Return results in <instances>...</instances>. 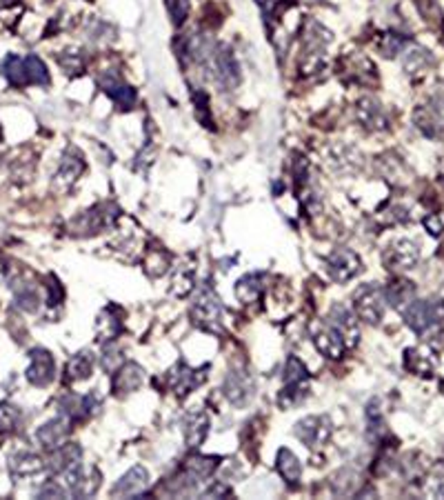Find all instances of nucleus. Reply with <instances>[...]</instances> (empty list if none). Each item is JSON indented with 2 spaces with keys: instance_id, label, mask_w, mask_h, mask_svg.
I'll return each mask as SVG.
<instances>
[{
  "instance_id": "f257e3e1",
  "label": "nucleus",
  "mask_w": 444,
  "mask_h": 500,
  "mask_svg": "<svg viewBox=\"0 0 444 500\" xmlns=\"http://www.w3.org/2000/svg\"><path fill=\"white\" fill-rule=\"evenodd\" d=\"M191 320L195 327L209 332V334H222V320H224V307L218 298V294L211 287H202L191 305Z\"/></svg>"
},
{
  "instance_id": "f03ea898",
  "label": "nucleus",
  "mask_w": 444,
  "mask_h": 500,
  "mask_svg": "<svg viewBox=\"0 0 444 500\" xmlns=\"http://www.w3.org/2000/svg\"><path fill=\"white\" fill-rule=\"evenodd\" d=\"M309 391H311L309 369L305 367V363H302L300 358L291 356L287 360V369H284V387L280 389L278 405L282 409H291L305 401Z\"/></svg>"
},
{
  "instance_id": "7ed1b4c3",
  "label": "nucleus",
  "mask_w": 444,
  "mask_h": 500,
  "mask_svg": "<svg viewBox=\"0 0 444 500\" xmlns=\"http://www.w3.org/2000/svg\"><path fill=\"white\" fill-rule=\"evenodd\" d=\"M402 316L416 334L426 336L444 325V300H413L402 309Z\"/></svg>"
},
{
  "instance_id": "20e7f679",
  "label": "nucleus",
  "mask_w": 444,
  "mask_h": 500,
  "mask_svg": "<svg viewBox=\"0 0 444 500\" xmlns=\"http://www.w3.org/2000/svg\"><path fill=\"white\" fill-rule=\"evenodd\" d=\"M353 303H355V314H358V318L369 325H378L386 314L384 289H380L376 283L362 287L358 294H355Z\"/></svg>"
},
{
  "instance_id": "39448f33",
  "label": "nucleus",
  "mask_w": 444,
  "mask_h": 500,
  "mask_svg": "<svg viewBox=\"0 0 444 500\" xmlns=\"http://www.w3.org/2000/svg\"><path fill=\"white\" fill-rule=\"evenodd\" d=\"M293 436L309 450H323L331 438V420L327 416H305L296 423Z\"/></svg>"
},
{
  "instance_id": "423d86ee",
  "label": "nucleus",
  "mask_w": 444,
  "mask_h": 500,
  "mask_svg": "<svg viewBox=\"0 0 444 500\" xmlns=\"http://www.w3.org/2000/svg\"><path fill=\"white\" fill-rule=\"evenodd\" d=\"M420 261V247L408 238L394 240L382 254V263L389 271H408L413 269Z\"/></svg>"
},
{
  "instance_id": "0eeeda50",
  "label": "nucleus",
  "mask_w": 444,
  "mask_h": 500,
  "mask_svg": "<svg viewBox=\"0 0 444 500\" xmlns=\"http://www.w3.org/2000/svg\"><path fill=\"white\" fill-rule=\"evenodd\" d=\"M222 393L234 407L249 405L256 393V383L251 374H247L244 369H231L222 383Z\"/></svg>"
},
{
  "instance_id": "6e6552de",
  "label": "nucleus",
  "mask_w": 444,
  "mask_h": 500,
  "mask_svg": "<svg viewBox=\"0 0 444 500\" xmlns=\"http://www.w3.org/2000/svg\"><path fill=\"white\" fill-rule=\"evenodd\" d=\"M360 269H362V263H360L358 254L347 249V247L333 249L327 258V273L335 283H347V281L355 278V276L360 273Z\"/></svg>"
},
{
  "instance_id": "1a4fd4ad",
  "label": "nucleus",
  "mask_w": 444,
  "mask_h": 500,
  "mask_svg": "<svg viewBox=\"0 0 444 500\" xmlns=\"http://www.w3.org/2000/svg\"><path fill=\"white\" fill-rule=\"evenodd\" d=\"M329 325L342 336L347 349H353L360 340V322L347 305H333L329 309Z\"/></svg>"
},
{
  "instance_id": "9d476101",
  "label": "nucleus",
  "mask_w": 444,
  "mask_h": 500,
  "mask_svg": "<svg viewBox=\"0 0 444 500\" xmlns=\"http://www.w3.org/2000/svg\"><path fill=\"white\" fill-rule=\"evenodd\" d=\"M213 72H216V80L220 87H224V92H234L238 87L240 65L229 47H218L213 51Z\"/></svg>"
},
{
  "instance_id": "9b49d317",
  "label": "nucleus",
  "mask_w": 444,
  "mask_h": 500,
  "mask_svg": "<svg viewBox=\"0 0 444 500\" xmlns=\"http://www.w3.org/2000/svg\"><path fill=\"white\" fill-rule=\"evenodd\" d=\"M27 381L36 387H47L53 376H56V363H53V356L43 349V347H36L29 354V365H27Z\"/></svg>"
},
{
  "instance_id": "f8f14e48",
  "label": "nucleus",
  "mask_w": 444,
  "mask_h": 500,
  "mask_svg": "<svg viewBox=\"0 0 444 500\" xmlns=\"http://www.w3.org/2000/svg\"><path fill=\"white\" fill-rule=\"evenodd\" d=\"M207 371L209 367H200V369H191L187 365H178L171 374H169V385L178 396H187L191 393L198 385H202L207 381Z\"/></svg>"
},
{
  "instance_id": "ddd939ff",
  "label": "nucleus",
  "mask_w": 444,
  "mask_h": 500,
  "mask_svg": "<svg viewBox=\"0 0 444 500\" xmlns=\"http://www.w3.org/2000/svg\"><path fill=\"white\" fill-rule=\"evenodd\" d=\"M149 472L142 467V464H136L131 467L127 474H124L112 489V496H118V498H127V496H138L142 494L147 487H149Z\"/></svg>"
},
{
  "instance_id": "4468645a",
  "label": "nucleus",
  "mask_w": 444,
  "mask_h": 500,
  "mask_svg": "<svg viewBox=\"0 0 444 500\" xmlns=\"http://www.w3.org/2000/svg\"><path fill=\"white\" fill-rule=\"evenodd\" d=\"M313 344H315V349L327 356V358H342L345 349H347V344L342 340V336L337 334L331 325H323V327H318V330L313 332Z\"/></svg>"
},
{
  "instance_id": "2eb2a0df",
  "label": "nucleus",
  "mask_w": 444,
  "mask_h": 500,
  "mask_svg": "<svg viewBox=\"0 0 444 500\" xmlns=\"http://www.w3.org/2000/svg\"><path fill=\"white\" fill-rule=\"evenodd\" d=\"M71 432V427H69V420L67 418H51L47 420L40 429H38V434H36V438L40 440V445L45 447V450H56V447H60L67 436Z\"/></svg>"
},
{
  "instance_id": "dca6fc26",
  "label": "nucleus",
  "mask_w": 444,
  "mask_h": 500,
  "mask_svg": "<svg viewBox=\"0 0 444 500\" xmlns=\"http://www.w3.org/2000/svg\"><path fill=\"white\" fill-rule=\"evenodd\" d=\"M209 416L205 411H191L185 418V442L189 450H198L209 436Z\"/></svg>"
},
{
  "instance_id": "f3484780",
  "label": "nucleus",
  "mask_w": 444,
  "mask_h": 500,
  "mask_svg": "<svg viewBox=\"0 0 444 500\" xmlns=\"http://www.w3.org/2000/svg\"><path fill=\"white\" fill-rule=\"evenodd\" d=\"M355 114H358V120L362 123V127L371 129V131H380L386 127V116L382 112V105L373 98H362L358 100V107H355Z\"/></svg>"
},
{
  "instance_id": "a211bd4d",
  "label": "nucleus",
  "mask_w": 444,
  "mask_h": 500,
  "mask_svg": "<svg viewBox=\"0 0 444 500\" xmlns=\"http://www.w3.org/2000/svg\"><path fill=\"white\" fill-rule=\"evenodd\" d=\"M142 381H145V371H142V367H138L134 363H124L114 374V393L127 396V393L136 391L142 385Z\"/></svg>"
},
{
  "instance_id": "6ab92c4d",
  "label": "nucleus",
  "mask_w": 444,
  "mask_h": 500,
  "mask_svg": "<svg viewBox=\"0 0 444 500\" xmlns=\"http://www.w3.org/2000/svg\"><path fill=\"white\" fill-rule=\"evenodd\" d=\"M82 169H85V163H82L80 153H74V151L67 153V156L63 158V163H60L58 174H56V187L63 189V192H67V189L80 178Z\"/></svg>"
},
{
  "instance_id": "aec40b11",
  "label": "nucleus",
  "mask_w": 444,
  "mask_h": 500,
  "mask_svg": "<svg viewBox=\"0 0 444 500\" xmlns=\"http://www.w3.org/2000/svg\"><path fill=\"white\" fill-rule=\"evenodd\" d=\"M404 363H406L408 371L420 374V376H431L433 369L438 367V358H433V352H429V349L413 347V349H406Z\"/></svg>"
},
{
  "instance_id": "412c9836",
  "label": "nucleus",
  "mask_w": 444,
  "mask_h": 500,
  "mask_svg": "<svg viewBox=\"0 0 444 500\" xmlns=\"http://www.w3.org/2000/svg\"><path fill=\"white\" fill-rule=\"evenodd\" d=\"M122 332V320L116 316V307H104L96 320V336L100 342H112Z\"/></svg>"
},
{
  "instance_id": "4be33fe9",
  "label": "nucleus",
  "mask_w": 444,
  "mask_h": 500,
  "mask_svg": "<svg viewBox=\"0 0 444 500\" xmlns=\"http://www.w3.org/2000/svg\"><path fill=\"white\" fill-rule=\"evenodd\" d=\"M384 298L389 305H394L398 307L400 312L406 307V305H411L416 300V287L413 283H408V281H394V283H389L384 287Z\"/></svg>"
},
{
  "instance_id": "5701e85b",
  "label": "nucleus",
  "mask_w": 444,
  "mask_h": 500,
  "mask_svg": "<svg viewBox=\"0 0 444 500\" xmlns=\"http://www.w3.org/2000/svg\"><path fill=\"white\" fill-rule=\"evenodd\" d=\"M276 469L282 476V480L289 482V485H298V482H300L302 464H300L298 456L293 452H289L287 447H282V450L278 452V456H276Z\"/></svg>"
},
{
  "instance_id": "b1692460",
  "label": "nucleus",
  "mask_w": 444,
  "mask_h": 500,
  "mask_svg": "<svg viewBox=\"0 0 444 500\" xmlns=\"http://www.w3.org/2000/svg\"><path fill=\"white\" fill-rule=\"evenodd\" d=\"M218 467V458L213 456H193L185 462V474H187V480L189 485L193 487L195 482H200L205 478H209L213 472Z\"/></svg>"
},
{
  "instance_id": "393cba45",
  "label": "nucleus",
  "mask_w": 444,
  "mask_h": 500,
  "mask_svg": "<svg viewBox=\"0 0 444 500\" xmlns=\"http://www.w3.org/2000/svg\"><path fill=\"white\" fill-rule=\"evenodd\" d=\"M262 276L258 273H247L236 283V296L244 305H254L262 298Z\"/></svg>"
},
{
  "instance_id": "a878e982",
  "label": "nucleus",
  "mask_w": 444,
  "mask_h": 500,
  "mask_svg": "<svg viewBox=\"0 0 444 500\" xmlns=\"http://www.w3.org/2000/svg\"><path fill=\"white\" fill-rule=\"evenodd\" d=\"M9 467L18 476H33V474H38V472L45 469V462H43L40 456H36L31 452H21V454L11 456Z\"/></svg>"
},
{
  "instance_id": "bb28decb",
  "label": "nucleus",
  "mask_w": 444,
  "mask_h": 500,
  "mask_svg": "<svg viewBox=\"0 0 444 500\" xmlns=\"http://www.w3.org/2000/svg\"><path fill=\"white\" fill-rule=\"evenodd\" d=\"M94 371V356L92 352H78L71 356L67 365V381H87Z\"/></svg>"
},
{
  "instance_id": "cd10ccee",
  "label": "nucleus",
  "mask_w": 444,
  "mask_h": 500,
  "mask_svg": "<svg viewBox=\"0 0 444 500\" xmlns=\"http://www.w3.org/2000/svg\"><path fill=\"white\" fill-rule=\"evenodd\" d=\"M351 156H355V151L351 147L345 145H335L327 151V165L337 171V174H347L355 167V161H351Z\"/></svg>"
},
{
  "instance_id": "c85d7f7f",
  "label": "nucleus",
  "mask_w": 444,
  "mask_h": 500,
  "mask_svg": "<svg viewBox=\"0 0 444 500\" xmlns=\"http://www.w3.org/2000/svg\"><path fill=\"white\" fill-rule=\"evenodd\" d=\"M102 87H104V92L109 94L112 98H114V102L116 105L120 107V109H131L134 107V102H136V92L129 87V85H122V82H118V80H112V82H107V80H102Z\"/></svg>"
},
{
  "instance_id": "c756f323",
  "label": "nucleus",
  "mask_w": 444,
  "mask_h": 500,
  "mask_svg": "<svg viewBox=\"0 0 444 500\" xmlns=\"http://www.w3.org/2000/svg\"><path fill=\"white\" fill-rule=\"evenodd\" d=\"M23 67H25V85H49L47 67L38 56L23 58Z\"/></svg>"
},
{
  "instance_id": "7c9ffc66",
  "label": "nucleus",
  "mask_w": 444,
  "mask_h": 500,
  "mask_svg": "<svg viewBox=\"0 0 444 500\" xmlns=\"http://www.w3.org/2000/svg\"><path fill=\"white\" fill-rule=\"evenodd\" d=\"M3 74H5V78L13 85V87H25V67H23V58L7 56L5 62H3Z\"/></svg>"
},
{
  "instance_id": "2f4dec72",
  "label": "nucleus",
  "mask_w": 444,
  "mask_h": 500,
  "mask_svg": "<svg viewBox=\"0 0 444 500\" xmlns=\"http://www.w3.org/2000/svg\"><path fill=\"white\" fill-rule=\"evenodd\" d=\"M193 267H189V271L185 267H180L173 273V281H171V291L175 296H187L189 291L193 289Z\"/></svg>"
},
{
  "instance_id": "473e14b6",
  "label": "nucleus",
  "mask_w": 444,
  "mask_h": 500,
  "mask_svg": "<svg viewBox=\"0 0 444 500\" xmlns=\"http://www.w3.org/2000/svg\"><path fill=\"white\" fill-rule=\"evenodd\" d=\"M169 271V256L163 249H151V254L147 256V273L153 276V278H160Z\"/></svg>"
},
{
  "instance_id": "72a5a7b5",
  "label": "nucleus",
  "mask_w": 444,
  "mask_h": 500,
  "mask_svg": "<svg viewBox=\"0 0 444 500\" xmlns=\"http://www.w3.org/2000/svg\"><path fill=\"white\" fill-rule=\"evenodd\" d=\"M58 62H60V67L65 69V72H67V74H71V76L82 74V69H85L82 51H78V49H69V51H65L63 56H58Z\"/></svg>"
},
{
  "instance_id": "f704fd0d",
  "label": "nucleus",
  "mask_w": 444,
  "mask_h": 500,
  "mask_svg": "<svg viewBox=\"0 0 444 500\" xmlns=\"http://www.w3.org/2000/svg\"><path fill=\"white\" fill-rule=\"evenodd\" d=\"M122 365H124V358H122V354H120L116 347H107V349L102 352V356H100V367H102V371H107V374L114 376Z\"/></svg>"
},
{
  "instance_id": "c9c22d12",
  "label": "nucleus",
  "mask_w": 444,
  "mask_h": 500,
  "mask_svg": "<svg viewBox=\"0 0 444 500\" xmlns=\"http://www.w3.org/2000/svg\"><path fill=\"white\" fill-rule=\"evenodd\" d=\"M18 418H21V411H18L16 405L0 403V432H11L18 425Z\"/></svg>"
},
{
  "instance_id": "e433bc0d",
  "label": "nucleus",
  "mask_w": 444,
  "mask_h": 500,
  "mask_svg": "<svg viewBox=\"0 0 444 500\" xmlns=\"http://www.w3.org/2000/svg\"><path fill=\"white\" fill-rule=\"evenodd\" d=\"M167 9L175 27H180L189 13V0H167Z\"/></svg>"
},
{
  "instance_id": "4c0bfd02",
  "label": "nucleus",
  "mask_w": 444,
  "mask_h": 500,
  "mask_svg": "<svg viewBox=\"0 0 444 500\" xmlns=\"http://www.w3.org/2000/svg\"><path fill=\"white\" fill-rule=\"evenodd\" d=\"M404 36H398V33H384L382 36V40H380V49L384 51V56H396L398 51L402 49V45H404Z\"/></svg>"
},
{
  "instance_id": "58836bf2",
  "label": "nucleus",
  "mask_w": 444,
  "mask_h": 500,
  "mask_svg": "<svg viewBox=\"0 0 444 500\" xmlns=\"http://www.w3.org/2000/svg\"><path fill=\"white\" fill-rule=\"evenodd\" d=\"M424 225H426V229H429V234L431 236H440V232H442V225H440V220L435 218V216H429L424 220Z\"/></svg>"
},
{
  "instance_id": "ea45409f",
  "label": "nucleus",
  "mask_w": 444,
  "mask_h": 500,
  "mask_svg": "<svg viewBox=\"0 0 444 500\" xmlns=\"http://www.w3.org/2000/svg\"><path fill=\"white\" fill-rule=\"evenodd\" d=\"M431 494L435 496H442L444 498V472L435 476V480L431 482Z\"/></svg>"
},
{
  "instance_id": "a19ab883",
  "label": "nucleus",
  "mask_w": 444,
  "mask_h": 500,
  "mask_svg": "<svg viewBox=\"0 0 444 500\" xmlns=\"http://www.w3.org/2000/svg\"><path fill=\"white\" fill-rule=\"evenodd\" d=\"M0 141H3V129H0Z\"/></svg>"
}]
</instances>
